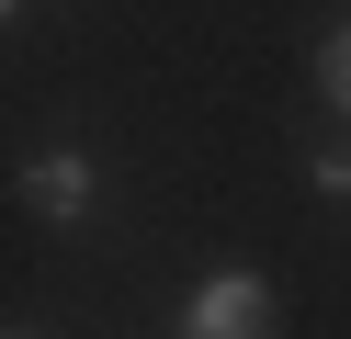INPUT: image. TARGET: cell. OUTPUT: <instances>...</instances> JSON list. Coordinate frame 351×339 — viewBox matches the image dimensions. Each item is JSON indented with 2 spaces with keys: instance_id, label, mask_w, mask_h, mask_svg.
<instances>
[{
  "instance_id": "1",
  "label": "cell",
  "mask_w": 351,
  "mask_h": 339,
  "mask_svg": "<svg viewBox=\"0 0 351 339\" xmlns=\"http://www.w3.org/2000/svg\"><path fill=\"white\" fill-rule=\"evenodd\" d=\"M261 316H272V283L261 271H215V283H193L182 339H261Z\"/></svg>"
},
{
  "instance_id": "4",
  "label": "cell",
  "mask_w": 351,
  "mask_h": 339,
  "mask_svg": "<svg viewBox=\"0 0 351 339\" xmlns=\"http://www.w3.org/2000/svg\"><path fill=\"white\" fill-rule=\"evenodd\" d=\"M306 181H317L328 203H351V147H328V158H306Z\"/></svg>"
},
{
  "instance_id": "3",
  "label": "cell",
  "mask_w": 351,
  "mask_h": 339,
  "mask_svg": "<svg viewBox=\"0 0 351 339\" xmlns=\"http://www.w3.org/2000/svg\"><path fill=\"white\" fill-rule=\"evenodd\" d=\"M317 79H328V102L351 113V23H328V45H317Z\"/></svg>"
},
{
  "instance_id": "2",
  "label": "cell",
  "mask_w": 351,
  "mask_h": 339,
  "mask_svg": "<svg viewBox=\"0 0 351 339\" xmlns=\"http://www.w3.org/2000/svg\"><path fill=\"white\" fill-rule=\"evenodd\" d=\"M91 192H102V181H91V158H80V147H46V158H34V170H23V203H34V215H91Z\"/></svg>"
},
{
  "instance_id": "5",
  "label": "cell",
  "mask_w": 351,
  "mask_h": 339,
  "mask_svg": "<svg viewBox=\"0 0 351 339\" xmlns=\"http://www.w3.org/2000/svg\"><path fill=\"white\" fill-rule=\"evenodd\" d=\"M12 339H34V328H12Z\"/></svg>"
}]
</instances>
